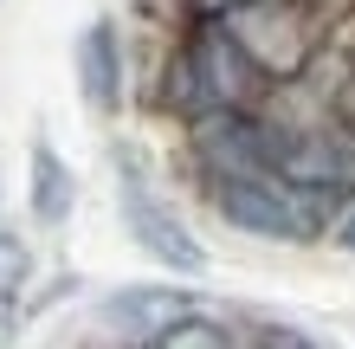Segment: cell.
I'll return each mask as SVG.
<instances>
[{"instance_id": "1", "label": "cell", "mask_w": 355, "mask_h": 349, "mask_svg": "<svg viewBox=\"0 0 355 349\" xmlns=\"http://www.w3.org/2000/svg\"><path fill=\"white\" fill-rule=\"evenodd\" d=\"M317 194L291 188L278 175H220V214L245 233H265V239H310L317 233Z\"/></svg>"}, {"instance_id": "2", "label": "cell", "mask_w": 355, "mask_h": 349, "mask_svg": "<svg viewBox=\"0 0 355 349\" xmlns=\"http://www.w3.org/2000/svg\"><path fill=\"white\" fill-rule=\"evenodd\" d=\"M233 19V46L252 58V71H278L291 78L310 58V26H304V13L291 7V0H252V7H239V13H226Z\"/></svg>"}, {"instance_id": "3", "label": "cell", "mask_w": 355, "mask_h": 349, "mask_svg": "<svg viewBox=\"0 0 355 349\" xmlns=\"http://www.w3.org/2000/svg\"><path fill=\"white\" fill-rule=\"evenodd\" d=\"M245 85H252V58L233 46V33H200L181 58V104H207V110H233Z\"/></svg>"}, {"instance_id": "4", "label": "cell", "mask_w": 355, "mask_h": 349, "mask_svg": "<svg viewBox=\"0 0 355 349\" xmlns=\"http://www.w3.org/2000/svg\"><path fill=\"white\" fill-rule=\"evenodd\" d=\"M123 220H130L136 246H149L162 265H181V272H200V265H207V253L194 246V233H187V227H181L168 207H162L149 188H142L136 175H123Z\"/></svg>"}, {"instance_id": "5", "label": "cell", "mask_w": 355, "mask_h": 349, "mask_svg": "<svg viewBox=\"0 0 355 349\" xmlns=\"http://www.w3.org/2000/svg\"><path fill=\"white\" fill-rule=\"evenodd\" d=\"M78 78H85L91 104H116V33L110 26H91L78 39Z\"/></svg>"}, {"instance_id": "6", "label": "cell", "mask_w": 355, "mask_h": 349, "mask_svg": "<svg viewBox=\"0 0 355 349\" xmlns=\"http://www.w3.org/2000/svg\"><path fill=\"white\" fill-rule=\"evenodd\" d=\"M33 214L39 220H65L71 214V175H65V162H58L46 142L33 149Z\"/></svg>"}, {"instance_id": "7", "label": "cell", "mask_w": 355, "mask_h": 349, "mask_svg": "<svg viewBox=\"0 0 355 349\" xmlns=\"http://www.w3.org/2000/svg\"><path fill=\"white\" fill-rule=\"evenodd\" d=\"M149 349H233V337L220 323H207V317H175V323H162L149 337Z\"/></svg>"}, {"instance_id": "8", "label": "cell", "mask_w": 355, "mask_h": 349, "mask_svg": "<svg viewBox=\"0 0 355 349\" xmlns=\"http://www.w3.org/2000/svg\"><path fill=\"white\" fill-rule=\"evenodd\" d=\"M19 278H26V246H19L13 233H0V298H13Z\"/></svg>"}, {"instance_id": "9", "label": "cell", "mask_w": 355, "mask_h": 349, "mask_svg": "<svg viewBox=\"0 0 355 349\" xmlns=\"http://www.w3.org/2000/svg\"><path fill=\"white\" fill-rule=\"evenodd\" d=\"M239 7H252V0H200V13H239Z\"/></svg>"}, {"instance_id": "10", "label": "cell", "mask_w": 355, "mask_h": 349, "mask_svg": "<svg viewBox=\"0 0 355 349\" xmlns=\"http://www.w3.org/2000/svg\"><path fill=\"white\" fill-rule=\"evenodd\" d=\"M343 246H355V207L343 214Z\"/></svg>"}]
</instances>
